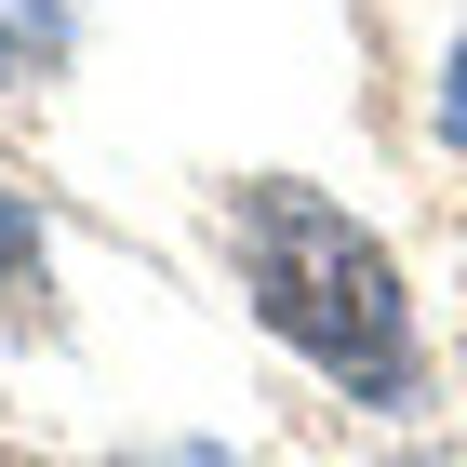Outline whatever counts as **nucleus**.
Instances as JSON below:
<instances>
[{"label": "nucleus", "instance_id": "f257e3e1", "mask_svg": "<svg viewBox=\"0 0 467 467\" xmlns=\"http://www.w3.org/2000/svg\"><path fill=\"white\" fill-rule=\"evenodd\" d=\"M227 254H241L254 321L281 334L294 360H321L334 388H360V400H400V388H414V294H400L388 241L348 227L321 187L254 174L241 201H227Z\"/></svg>", "mask_w": 467, "mask_h": 467}, {"label": "nucleus", "instance_id": "7ed1b4c3", "mask_svg": "<svg viewBox=\"0 0 467 467\" xmlns=\"http://www.w3.org/2000/svg\"><path fill=\"white\" fill-rule=\"evenodd\" d=\"M27 267H40V227H27V201H14V187H0V294L27 281Z\"/></svg>", "mask_w": 467, "mask_h": 467}, {"label": "nucleus", "instance_id": "f03ea898", "mask_svg": "<svg viewBox=\"0 0 467 467\" xmlns=\"http://www.w3.org/2000/svg\"><path fill=\"white\" fill-rule=\"evenodd\" d=\"M67 54V0H0V80H27Z\"/></svg>", "mask_w": 467, "mask_h": 467}, {"label": "nucleus", "instance_id": "39448f33", "mask_svg": "<svg viewBox=\"0 0 467 467\" xmlns=\"http://www.w3.org/2000/svg\"><path fill=\"white\" fill-rule=\"evenodd\" d=\"M441 134L467 147V40H454V67H441Z\"/></svg>", "mask_w": 467, "mask_h": 467}, {"label": "nucleus", "instance_id": "20e7f679", "mask_svg": "<svg viewBox=\"0 0 467 467\" xmlns=\"http://www.w3.org/2000/svg\"><path fill=\"white\" fill-rule=\"evenodd\" d=\"M134 467H241L227 441H161V454H134Z\"/></svg>", "mask_w": 467, "mask_h": 467}]
</instances>
